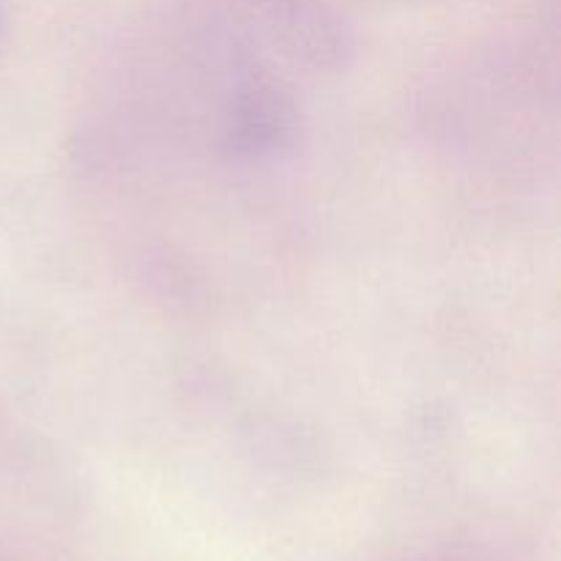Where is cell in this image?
Returning <instances> with one entry per match:
<instances>
[]
</instances>
